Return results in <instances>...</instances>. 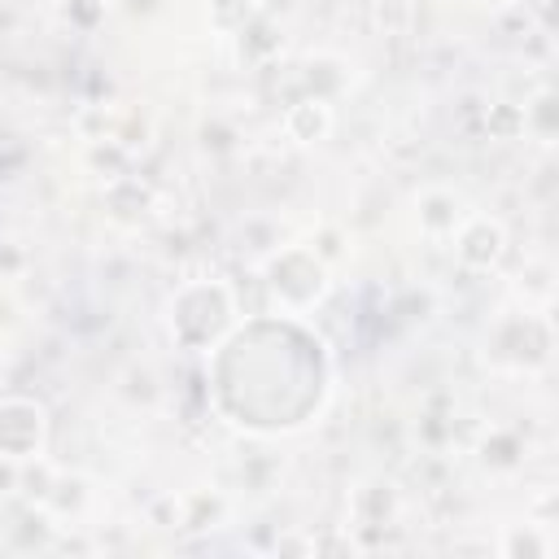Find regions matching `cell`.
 <instances>
[{
    "label": "cell",
    "instance_id": "obj_1",
    "mask_svg": "<svg viewBox=\"0 0 559 559\" xmlns=\"http://www.w3.org/2000/svg\"><path fill=\"white\" fill-rule=\"evenodd\" d=\"M236 293L223 280H197L166 301V332L179 349L210 354L236 328Z\"/></svg>",
    "mask_w": 559,
    "mask_h": 559
},
{
    "label": "cell",
    "instance_id": "obj_2",
    "mask_svg": "<svg viewBox=\"0 0 559 559\" xmlns=\"http://www.w3.org/2000/svg\"><path fill=\"white\" fill-rule=\"evenodd\" d=\"M262 284L284 314H310L332 288V266L310 245H284L262 262Z\"/></svg>",
    "mask_w": 559,
    "mask_h": 559
},
{
    "label": "cell",
    "instance_id": "obj_3",
    "mask_svg": "<svg viewBox=\"0 0 559 559\" xmlns=\"http://www.w3.org/2000/svg\"><path fill=\"white\" fill-rule=\"evenodd\" d=\"M44 445H48V406L26 393L0 397V463H31L44 454Z\"/></svg>",
    "mask_w": 559,
    "mask_h": 559
},
{
    "label": "cell",
    "instance_id": "obj_4",
    "mask_svg": "<svg viewBox=\"0 0 559 559\" xmlns=\"http://www.w3.org/2000/svg\"><path fill=\"white\" fill-rule=\"evenodd\" d=\"M550 323L542 314H524V319H502L498 332H493V362L511 367V371H533V367H546L550 362Z\"/></svg>",
    "mask_w": 559,
    "mask_h": 559
},
{
    "label": "cell",
    "instance_id": "obj_5",
    "mask_svg": "<svg viewBox=\"0 0 559 559\" xmlns=\"http://www.w3.org/2000/svg\"><path fill=\"white\" fill-rule=\"evenodd\" d=\"M454 258L467 271H493L507 253V227L493 214H463V223L450 231Z\"/></svg>",
    "mask_w": 559,
    "mask_h": 559
},
{
    "label": "cell",
    "instance_id": "obj_6",
    "mask_svg": "<svg viewBox=\"0 0 559 559\" xmlns=\"http://www.w3.org/2000/svg\"><path fill=\"white\" fill-rule=\"evenodd\" d=\"M332 122H336V114H332V100H328V96H310V92H306V96L288 100V109H284V135L297 140V144H319V140H328Z\"/></svg>",
    "mask_w": 559,
    "mask_h": 559
},
{
    "label": "cell",
    "instance_id": "obj_7",
    "mask_svg": "<svg viewBox=\"0 0 559 559\" xmlns=\"http://www.w3.org/2000/svg\"><path fill=\"white\" fill-rule=\"evenodd\" d=\"M463 201H459V192H450V188H428V192H419V231L424 236H437V240H445L459 223H463Z\"/></svg>",
    "mask_w": 559,
    "mask_h": 559
},
{
    "label": "cell",
    "instance_id": "obj_8",
    "mask_svg": "<svg viewBox=\"0 0 559 559\" xmlns=\"http://www.w3.org/2000/svg\"><path fill=\"white\" fill-rule=\"evenodd\" d=\"M105 205H109V214L118 223H140L148 214V205H153V188L144 179H135V175L122 170L118 179L105 183Z\"/></svg>",
    "mask_w": 559,
    "mask_h": 559
},
{
    "label": "cell",
    "instance_id": "obj_9",
    "mask_svg": "<svg viewBox=\"0 0 559 559\" xmlns=\"http://www.w3.org/2000/svg\"><path fill=\"white\" fill-rule=\"evenodd\" d=\"M349 511H354V524H389L397 515V493L389 480H367L354 489Z\"/></svg>",
    "mask_w": 559,
    "mask_h": 559
},
{
    "label": "cell",
    "instance_id": "obj_10",
    "mask_svg": "<svg viewBox=\"0 0 559 559\" xmlns=\"http://www.w3.org/2000/svg\"><path fill=\"white\" fill-rule=\"evenodd\" d=\"M555 542L542 533V524H507L498 537V555L507 559H546Z\"/></svg>",
    "mask_w": 559,
    "mask_h": 559
},
{
    "label": "cell",
    "instance_id": "obj_11",
    "mask_svg": "<svg viewBox=\"0 0 559 559\" xmlns=\"http://www.w3.org/2000/svg\"><path fill=\"white\" fill-rule=\"evenodd\" d=\"M480 463L493 472H511L524 463V441L515 428H489V437L480 441Z\"/></svg>",
    "mask_w": 559,
    "mask_h": 559
},
{
    "label": "cell",
    "instance_id": "obj_12",
    "mask_svg": "<svg viewBox=\"0 0 559 559\" xmlns=\"http://www.w3.org/2000/svg\"><path fill=\"white\" fill-rule=\"evenodd\" d=\"M520 114H524V135H533L542 144L555 140V92L550 87H542L528 105H520Z\"/></svg>",
    "mask_w": 559,
    "mask_h": 559
},
{
    "label": "cell",
    "instance_id": "obj_13",
    "mask_svg": "<svg viewBox=\"0 0 559 559\" xmlns=\"http://www.w3.org/2000/svg\"><path fill=\"white\" fill-rule=\"evenodd\" d=\"M485 131H489L493 140H520V135H524V114H520V105H507V100L489 105Z\"/></svg>",
    "mask_w": 559,
    "mask_h": 559
},
{
    "label": "cell",
    "instance_id": "obj_14",
    "mask_svg": "<svg viewBox=\"0 0 559 559\" xmlns=\"http://www.w3.org/2000/svg\"><path fill=\"white\" fill-rule=\"evenodd\" d=\"M66 17H70L79 31H92V26L105 17V4H100V0H66Z\"/></svg>",
    "mask_w": 559,
    "mask_h": 559
},
{
    "label": "cell",
    "instance_id": "obj_15",
    "mask_svg": "<svg viewBox=\"0 0 559 559\" xmlns=\"http://www.w3.org/2000/svg\"><path fill=\"white\" fill-rule=\"evenodd\" d=\"M476 4H485V9H507V4H515V0H476Z\"/></svg>",
    "mask_w": 559,
    "mask_h": 559
},
{
    "label": "cell",
    "instance_id": "obj_16",
    "mask_svg": "<svg viewBox=\"0 0 559 559\" xmlns=\"http://www.w3.org/2000/svg\"><path fill=\"white\" fill-rule=\"evenodd\" d=\"M0 354H4V323H0Z\"/></svg>",
    "mask_w": 559,
    "mask_h": 559
}]
</instances>
